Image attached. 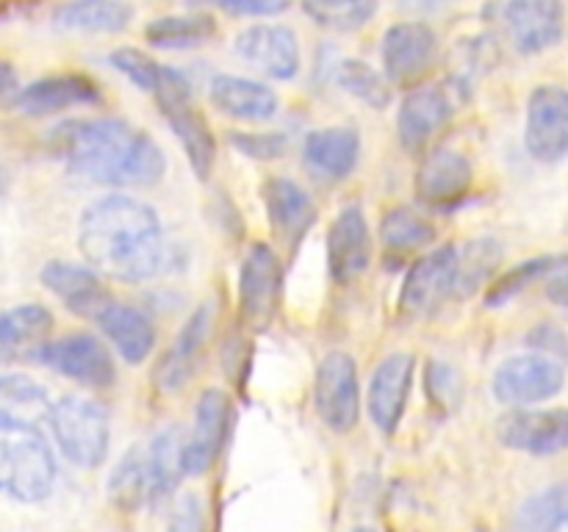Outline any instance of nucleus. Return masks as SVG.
Masks as SVG:
<instances>
[{
    "label": "nucleus",
    "instance_id": "obj_31",
    "mask_svg": "<svg viewBox=\"0 0 568 532\" xmlns=\"http://www.w3.org/2000/svg\"><path fill=\"white\" fill-rule=\"evenodd\" d=\"M436 242V227L410 205H394L381 219V244L388 258L419 253Z\"/></svg>",
    "mask_w": 568,
    "mask_h": 532
},
{
    "label": "nucleus",
    "instance_id": "obj_9",
    "mask_svg": "<svg viewBox=\"0 0 568 532\" xmlns=\"http://www.w3.org/2000/svg\"><path fill=\"white\" fill-rule=\"evenodd\" d=\"M314 405L327 430L338 436L355 430L361 416V386L353 355L331 352L322 358L316 366Z\"/></svg>",
    "mask_w": 568,
    "mask_h": 532
},
{
    "label": "nucleus",
    "instance_id": "obj_28",
    "mask_svg": "<svg viewBox=\"0 0 568 532\" xmlns=\"http://www.w3.org/2000/svg\"><path fill=\"white\" fill-rule=\"evenodd\" d=\"M109 502L122 513H136L148 504L159 502V488H155L153 469H150L148 449L133 447L120 458V463L111 469L105 482Z\"/></svg>",
    "mask_w": 568,
    "mask_h": 532
},
{
    "label": "nucleus",
    "instance_id": "obj_44",
    "mask_svg": "<svg viewBox=\"0 0 568 532\" xmlns=\"http://www.w3.org/2000/svg\"><path fill=\"white\" fill-rule=\"evenodd\" d=\"M530 341L536 344V347H541V352L549 355V358H558V355L560 358H568V341L558 327L541 325L538 330H532Z\"/></svg>",
    "mask_w": 568,
    "mask_h": 532
},
{
    "label": "nucleus",
    "instance_id": "obj_27",
    "mask_svg": "<svg viewBox=\"0 0 568 532\" xmlns=\"http://www.w3.org/2000/svg\"><path fill=\"white\" fill-rule=\"evenodd\" d=\"M305 164L322 177L344 181L361 158V136L355 127H316L303 142Z\"/></svg>",
    "mask_w": 568,
    "mask_h": 532
},
{
    "label": "nucleus",
    "instance_id": "obj_21",
    "mask_svg": "<svg viewBox=\"0 0 568 532\" xmlns=\"http://www.w3.org/2000/svg\"><path fill=\"white\" fill-rule=\"evenodd\" d=\"M261 197L277 242L292 249L297 247L316 222V205L311 194L292 177L270 175L261 186Z\"/></svg>",
    "mask_w": 568,
    "mask_h": 532
},
{
    "label": "nucleus",
    "instance_id": "obj_42",
    "mask_svg": "<svg viewBox=\"0 0 568 532\" xmlns=\"http://www.w3.org/2000/svg\"><path fill=\"white\" fill-rule=\"evenodd\" d=\"M166 532H203V504L197 497L186 493V497L178 499Z\"/></svg>",
    "mask_w": 568,
    "mask_h": 532
},
{
    "label": "nucleus",
    "instance_id": "obj_45",
    "mask_svg": "<svg viewBox=\"0 0 568 532\" xmlns=\"http://www.w3.org/2000/svg\"><path fill=\"white\" fill-rule=\"evenodd\" d=\"M547 297L552 299L555 305H560V308L568 310V272H564V275H558V277H555V280H549Z\"/></svg>",
    "mask_w": 568,
    "mask_h": 532
},
{
    "label": "nucleus",
    "instance_id": "obj_36",
    "mask_svg": "<svg viewBox=\"0 0 568 532\" xmlns=\"http://www.w3.org/2000/svg\"><path fill=\"white\" fill-rule=\"evenodd\" d=\"M381 0H303V11L314 25L333 33H353L377 14Z\"/></svg>",
    "mask_w": 568,
    "mask_h": 532
},
{
    "label": "nucleus",
    "instance_id": "obj_5",
    "mask_svg": "<svg viewBox=\"0 0 568 532\" xmlns=\"http://www.w3.org/2000/svg\"><path fill=\"white\" fill-rule=\"evenodd\" d=\"M50 430L70 463L81 469H98L109 454L111 424L100 402L78 393H67L50 408Z\"/></svg>",
    "mask_w": 568,
    "mask_h": 532
},
{
    "label": "nucleus",
    "instance_id": "obj_30",
    "mask_svg": "<svg viewBox=\"0 0 568 532\" xmlns=\"http://www.w3.org/2000/svg\"><path fill=\"white\" fill-rule=\"evenodd\" d=\"M131 20L128 0H67L53 11V25L72 33H120Z\"/></svg>",
    "mask_w": 568,
    "mask_h": 532
},
{
    "label": "nucleus",
    "instance_id": "obj_16",
    "mask_svg": "<svg viewBox=\"0 0 568 532\" xmlns=\"http://www.w3.org/2000/svg\"><path fill=\"white\" fill-rule=\"evenodd\" d=\"M499 22L521 55H536L564 39L566 9L560 0H508Z\"/></svg>",
    "mask_w": 568,
    "mask_h": 532
},
{
    "label": "nucleus",
    "instance_id": "obj_20",
    "mask_svg": "<svg viewBox=\"0 0 568 532\" xmlns=\"http://www.w3.org/2000/svg\"><path fill=\"white\" fill-rule=\"evenodd\" d=\"M103 100L98 81L83 72H61V75L39 78L28 86L17 89L11 109L26 116H50L78 105H98Z\"/></svg>",
    "mask_w": 568,
    "mask_h": 532
},
{
    "label": "nucleus",
    "instance_id": "obj_47",
    "mask_svg": "<svg viewBox=\"0 0 568 532\" xmlns=\"http://www.w3.org/2000/svg\"><path fill=\"white\" fill-rule=\"evenodd\" d=\"M397 3L408 11H438L442 6H447L449 0H397Z\"/></svg>",
    "mask_w": 568,
    "mask_h": 532
},
{
    "label": "nucleus",
    "instance_id": "obj_24",
    "mask_svg": "<svg viewBox=\"0 0 568 532\" xmlns=\"http://www.w3.org/2000/svg\"><path fill=\"white\" fill-rule=\"evenodd\" d=\"M209 332L211 308L203 305V308L194 310V314L189 316L186 325L181 327L175 341L170 344L164 358L155 366V382H159L164 391H181V388L192 380L194 369H197L200 358H203L205 352V344H209Z\"/></svg>",
    "mask_w": 568,
    "mask_h": 532
},
{
    "label": "nucleus",
    "instance_id": "obj_49",
    "mask_svg": "<svg viewBox=\"0 0 568 532\" xmlns=\"http://www.w3.org/2000/svg\"><path fill=\"white\" fill-rule=\"evenodd\" d=\"M6 192V177H3V172H0V194Z\"/></svg>",
    "mask_w": 568,
    "mask_h": 532
},
{
    "label": "nucleus",
    "instance_id": "obj_19",
    "mask_svg": "<svg viewBox=\"0 0 568 532\" xmlns=\"http://www.w3.org/2000/svg\"><path fill=\"white\" fill-rule=\"evenodd\" d=\"M372 231L364 211L358 205H347L336 214L327 231V272L333 283L349 286L366 275L372 266Z\"/></svg>",
    "mask_w": 568,
    "mask_h": 532
},
{
    "label": "nucleus",
    "instance_id": "obj_22",
    "mask_svg": "<svg viewBox=\"0 0 568 532\" xmlns=\"http://www.w3.org/2000/svg\"><path fill=\"white\" fill-rule=\"evenodd\" d=\"M231 427V399L220 388H205L194 408V424L186 436V474H205L216 463Z\"/></svg>",
    "mask_w": 568,
    "mask_h": 532
},
{
    "label": "nucleus",
    "instance_id": "obj_23",
    "mask_svg": "<svg viewBox=\"0 0 568 532\" xmlns=\"http://www.w3.org/2000/svg\"><path fill=\"white\" fill-rule=\"evenodd\" d=\"M39 280L50 294L61 299L75 316L98 319L111 303V294L100 275L89 266L72 264V260H48L39 272Z\"/></svg>",
    "mask_w": 568,
    "mask_h": 532
},
{
    "label": "nucleus",
    "instance_id": "obj_2",
    "mask_svg": "<svg viewBox=\"0 0 568 532\" xmlns=\"http://www.w3.org/2000/svg\"><path fill=\"white\" fill-rule=\"evenodd\" d=\"M48 144L67 170L103 186H153L166 172L164 150L116 116L61 122L50 131Z\"/></svg>",
    "mask_w": 568,
    "mask_h": 532
},
{
    "label": "nucleus",
    "instance_id": "obj_15",
    "mask_svg": "<svg viewBox=\"0 0 568 532\" xmlns=\"http://www.w3.org/2000/svg\"><path fill=\"white\" fill-rule=\"evenodd\" d=\"M455 114V103L449 89L419 86L408 89L397 111V136L408 153L422 155L444 131Z\"/></svg>",
    "mask_w": 568,
    "mask_h": 532
},
{
    "label": "nucleus",
    "instance_id": "obj_39",
    "mask_svg": "<svg viewBox=\"0 0 568 532\" xmlns=\"http://www.w3.org/2000/svg\"><path fill=\"white\" fill-rule=\"evenodd\" d=\"M566 513H568V493L564 488H549V491L532 497L530 502L519 510V526L525 532H544Z\"/></svg>",
    "mask_w": 568,
    "mask_h": 532
},
{
    "label": "nucleus",
    "instance_id": "obj_35",
    "mask_svg": "<svg viewBox=\"0 0 568 532\" xmlns=\"http://www.w3.org/2000/svg\"><path fill=\"white\" fill-rule=\"evenodd\" d=\"M568 264V255H541V258L521 260V264L510 266L505 275L494 277L491 286L486 288V305L488 308H499V305L510 303V299L519 297L525 288H530L532 283L544 280L547 275L558 272L560 266Z\"/></svg>",
    "mask_w": 568,
    "mask_h": 532
},
{
    "label": "nucleus",
    "instance_id": "obj_33",
    "mask_svg": "<svg viewBox=\"0 0 568 532\" xmlns=\"http://www.w3.org/2000/svg\"><path fill=\"white\" fill-rule=\"evenodd\" d=\"M503 264V247L497 238H475L458 247V266H455V299H466L480 288H488Z\"/></svg>",
    "mask_w": 568,
    "mask_h": 532
},
{
    "label": "nucleus",
    "instance_id": "obj_48",
    "mask_svg": "<svg viewBox=\"0 0 568 532\" xmlns=\"http://www.w3.org/2000/svg\"><path fill=\"white\" fill-rule=\"evenodd\" d=\"M544 532H568V513L560 515V519L555 521L552 526H547V530H544Z\"/></svg>",
    "mask_w": 568,
    "mask_h": 532
},
{
    "label": "nucleus",
    "instance_id": "obj_37",
    "mask_svg": "<svg viewBox=\"0 0 568 532\" xmlns=\"http://www.w3.org/2000/svg\"><path fill=\"white\" fill-rule=\"evenodd\" d=\"M336 81L344 92L358 98L369 109H386L392 103V83L386 75L361 59H344L336 66Z\"/></svg>",
    "mask_w": 568,
    "mask_h": 532
},
{
    "label": "nucleus",
    "instance_id": "obj_38",
    "mask_svg": "<svg viewBox=\"0 0 568 532\" xmlns=\"http://www.w3.org/2000/svg\"><path fill=\"white\" fill-rule=\"evenodd\" d=\"M111 66H114L120 75H125L131 83H136V86L148 94L155 92L161 75H164V64H159L153 55L144 53V50L139 48L114 50V53H111Z\"/></svg>",
    "mask_w": 568,
    "mask_h": 532
},
{
    "label": "nucleus",
    "instance_id": "obj_3",
    "mask_svg": "<svg viewBox=\"0 0 568 532\" xmlns=\"http://www.w3.org/2000/svg\"><path fill=\"white\" fill-rule=\"evenodd\" d=\"M55 485V460L33 424H0V493L14 502H42Z\"/></svg>",
    "mask_w": 568,
    "mask_h": 532
},
{
    "label": "nucleus",
    "instance_id": "obj_7",
    "mask_svg": "<svg viewBox=\"0 0 568 532\" xmlns=\"http://www.w3.org/2000/svg\"><path fill=\"white\" fill-rule=\"evenodd\" d=\"M283 297V264L275 249L255 242L239 269V310L250 330L264 332L277 316Z\"/></svg>",
    "mask_w": 568,
    "mask_h": 532
},
{
    "label": "nucleus",
    "instance_id": "obj_13",
    "mask_svg": "<svg viewBox=\"0 0 568 532\" xmlns=\"http://www.w3.org/2000/svg\"><path fill=\"white\" fill-rule=\"evenodd\" d=\"M381 55L388 83L410 89L419 86V81L430 72L438 55L436 31L419 20L397 22L383 33Z\"/></svg>",
    "mask_w": 568,
    "mask_h": 532
},
{
    "label": "nucleus",
    "instance_id": "obj_1",
    "mask_svg": "<svg viewBox=\"0 0 568 532\" xmlns=\"http://www.w3.org/2000/svg\"><path fill=\"white\" fill-rule=\"evenodd\" d=\"M78 247L94 269L122 283L153 280L178 264L153 205L128 194H109L83 208Z\"/></svg>",
    "mask_w": 568,
    "mask_h": 532
},
{
    "label": "nucleus",
    "instance_id": "obj_26",
    "mask_svg": "<svg viewBox=\"0 0 568 532\" xmlns=\"http://www.w3.org/2000/svg\"><path fill=\"white\" fill-rule=\"evenodd\" d=\"M214 109L239 122H266L277 114L281 100L266 83L242 75H216L209 83Z\"/></svg>",
    "mask_w": 568,
    "mask_h": 532
},
{
    "label": "nucleus",
    "instance_id": "obj_4",
    "mask_svg": "<svg viewBox=\"0 0 568 532\" xmlns=\"http://www.w3.org/2000/svg\"><path fill=\"white\" fill-rule=\"evenodd\" d=\"M153 98L164 122L181 142L192 172L200 181H209L216 164V139L205 114L194 103L189 81L178 70L164 66V75H161Z\"/></svg>",
    "mask_w": 568,
    "mask_h": 532
},
{
    "label": "nucleus",
    "instance_id": "obj_14",
    "mask_svg": "<svg viewBox=\"0 0 568 532\" xmlns=\"http://www.w3.org/2000/svg\"><path fill=\"white\" fill-rule=\"evenodd\" d=\"M233 50L244 64L272 81H294L303 66L300 39L288 25L261 22V25L244 28L233 42Z\"/></svg>",
    "mask_w": 568,
    "mask_h": 532
},
{
    "label": "nucleus",
    "instance_id": "obj_41",
    "mask_svg": "<svg viewBox=\"0 0 568 532\" xmlns=\"http://www.w3.org/2000/svg\"><path fill=\"white\" fill-rule=\"evenodd\" d=\"M233 147L242 150L244 155L255 161H272L281 158L283 150L288 147L283 133H233L231 136Z\"/></svg>",
    "mask_w": 568,
    "mask_h": 532
},
{
    "label": "nucleus",
    "instance_id": "obj_46",
    "mask_svg": "<svg viewBox=\"0 0 568 532\" xmlns=\"http://www.w3.org/2000/svg\"><path fill=\"white\" fill-rule=\"evenodd\" d=\"M17 89V72L9 61H0V98L11 94Z\"/></svg>",
    "mask_w": 568,
    "mask_h": 532
},
{
    "label": "nucleus",
    "instance_id": "obj_12",
    "mask_svg": "<svg viewBox=\"0 0 568 532\" xmlns=\"http://www.w3.org/2000/svg\"><path fill=\"white\" fill-rule=\"evenodd\" d=\"M48 369L70 377L87 388H105L114 382L116 366L109 347L92 332H70L44 344L37 355Z\"/></svg>",
    "mask_w": 568,
    "mask_h": 532
},
{
    "label": "nucleus",
    "instance_id": "obj_8",
    "mask_svg": "<svg viewBox=\"0 0 568 532\" xmlns=\"http://www.w3.org/2000/svg\"><path fill=\"white\" fill-rule=\"evenodd\" d=\"M566 386V371L558 358L525 352L503 360L494 371V397L510 408H532L558 397Z\"/></svg>",
    "mask_w": 568,
    "mask_h": 532
},
{
    "label": "nucleus",
    "instance_id": "obj_34",
    "mask_svg": "<svg viewBox=\"0 0 568 532\" xmlns=\"http://www.w3.org/2000/svg\"><path fill=\"white\" fill-rule=\"evenodd\" d=\"M216 31L220 28L211 14H170L150 22L144 39L159 50H189L214 39Z\"/></svg>",
    "mask_w": 568,
    "mask_h": 532
},
{
    "label": "nucleus",
    "instance_id": "obj_32",
    "mask_svg": "<svg viewBox=\"0 0 568 532\" xmlns=\"http://www.w3.org/2000/svg\"><path fill=\"white\" fill-rule=\"evenodd\" d=\"M53 402L37 380L26 375H0V424H33L48 419Z\"/></svg>",
    "mask_w": 568,
    "mask_h": 532
},
{
    "label": "nucleus",
    "instance_id": "obj_29",
    "mask_svg": "<svg viewBox=\"0 0 568 532\" xmlns=\"http://www.w3.org/2000/svg\"><path fill=\"white\" fill-rule=\"evenodd\" d=\"M94 321H98L103 336L114 344V349L122 355V360H128V364H144V360L150 358V352H153L155 327L142 310L111 299V303L105 305L103 314Z\"/></svg>",
    "mask_w": 568,
    "mask_h": 532
},
{
    "label": "nucleus",
    "instance_id": "obj_17",
    "mask_svg": "<svg viewBox=\"0 0 568 532\" xmlns=\"http://www.w3.org/2000/svg\"><path fill=\"white\" fill-rule=\"evenodd\" d=\"M416 377V358L410 352H392L372 371L366 408L369 419L383 436H394L408 408L410 388Z\"/></svg>",
    "mask_w": 568,
    "mask_h": 532
},
{
    "label": "nucleus",
    "instance_id": "obj_25",
    "mask_svg": "<svg viewBox=\"0 0 568 532\" xmlns=\"http://www.w3.org/2000/svg\"><path fill=\"white\" fill-rule=\"evenodd\" d=\"M55 319L44 305L26 303L0 314V366L39 355L50 341Z\"/></svg>",
    "mask_w": 568,
    "mask_h": 532
},
{
    "label": "nucleus",
    "instance_id": "obj_11",
    "mask_svg": "<svg viewBox=\"0 0 568 532\" xmlns=\"http://www.w3.org/2000/svg\"><path fill=\"white\" fill-rule=\"evenodd\" d=\"M525 147L541 164H552L568 153V89L541 83L527 98Z\"/></svg>",
    "mask_w": 568,
    "mask_h": 532
},
{
    "label": "nucleus",
    "instance_id": "obj_43",
    "mask_svg": "<svg viewBox=\"0 0 568 532\" xmlns=\"http://www.w3.org/2000/svg\"><path fill=\"white\" fill-rule=\"evenodd\" d=\"M292 3L294 0H216V6L231 17H275Z\"/></svg>",
    "mask_w": 568,
    "mask_h": 532
},
{
    "label": "nucleus",
    "instance_id": "obj_10",
    "mask_svg": "<svg viewBox=\"0 0 568 532\" xmlns=\"http://www.w3.org/2000/svg\"><path fill=\"white\" fill-rule=\"evenodd\" d=\"M475 186V166L453 147H436L422 158L414 177L416 203L430 211H453L466 203Z\"/></svg>",
    "mask_w": 568,
    "mask_h": 532
},
{
    "label": "nucleus",
    "instance_id": "obj_40",
    "mask_svg": "<svg viewBox=\"0 0 568 532\" xmlns=\"http://www.w3.org/2000/svg\"><path fill=\"white\" fill-rule=\"evenodd\" d=\"M427 393H430L433 405H455L460 399V375L444 360H430L425 371Z\"/></svg>",
    "mask_w": 568,
    "mask_h": 532
},
{
    "label": "nucleus",
    "instance_id": "obj_18",
    "mask_svg": "<svg viewBox=\"0 0 568 532\" xmlns=\"http://www.w3.org/2000/svg\"><path fill=\"white\" fill-rule=\"evenodd\" d=\"M503 447L527 454H558L568 449V408H514L497 421Z\"/></svg>",
    "mask_w": 568,
    "mask_h": 532
},
{
    "label": "nucleus",
    "instance_id": "obj_6",
    "mask_svg": "<svg viewBox=\"0 0 568 532\" xmlns=\"http://www.w3.org/2000/svg\"><path fill=\"white\" fill-rule=\"evenodd\" d=\"M455 266L458 247L444 244L414 260L399 291V316L405 321H419L442 310L447 299H455Z\"/></svg>",
    "mask_w": 568,
    "mask_h": 532
}]
</instances>
